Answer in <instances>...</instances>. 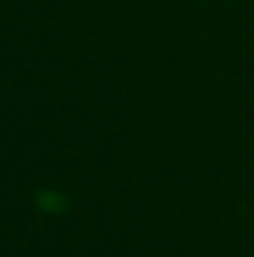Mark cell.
Listing matches in <instances>:
<instances>
[]
</instances>
